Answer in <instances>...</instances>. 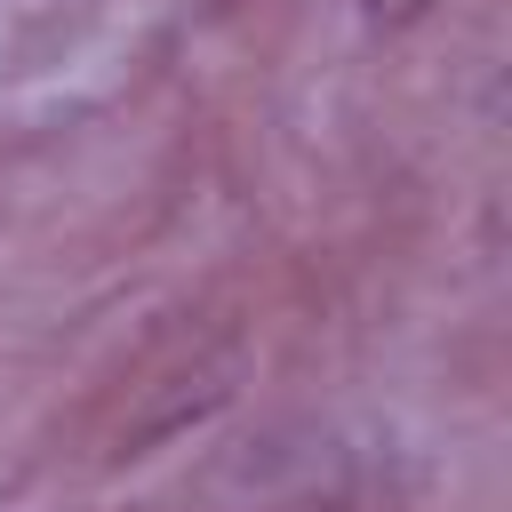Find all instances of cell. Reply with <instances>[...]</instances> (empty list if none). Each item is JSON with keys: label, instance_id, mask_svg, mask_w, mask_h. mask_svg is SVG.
I'll list each match as a JSON object with an SVG mask.
<instances>
[{"label": "cell", "instance_id": "1", "mask_svg": "<svg viewBox=\"0 0 512 512\" xmlns=\"http://www.w3.org/2000/svg\"><path fill=\"white\" fill-rule=\"evenodd\" d=\"M360 8H368V24H416L432 0H360Z\"/></svg>", "mask_w": 512, "mask_h": 512}]
</instances>
